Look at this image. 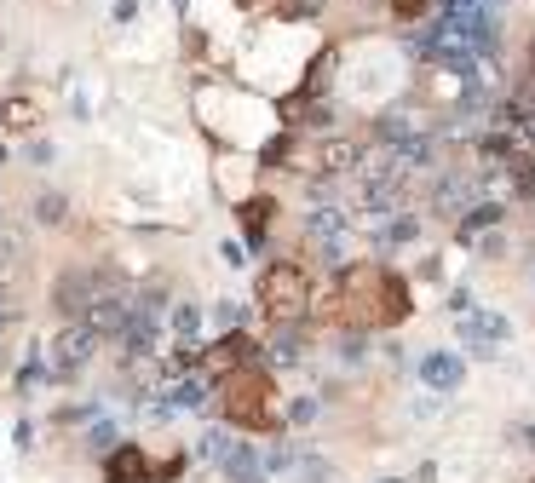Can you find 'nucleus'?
I'll list each match as a JSON object with an SVG mask.
<instances>
[{
    "mask_svg": "<svg viewBox=\"0 0 535 483\" xmlns=\"http://www.w3.org/2000/svg\"><path fill=\"white\" fill-rule=\"evenodd\" d=\"M340 294H346V311L357 322H403L409 317V282L397 271H380V265H351Z\"/></svg>",
    "mask_w": 535,
    "mask_h": 483,
    "instance_id": "obj_1",
    "label": "nucleus"
},
{
    "mask_svg": "<svg viewBox=\"0 0 535 483\" xmlns=\"http://www.w3.org/2000/svg\"><path fill=\"white\" fill-rule=\"evenodd\" d=\"M300 483H328V466L323 460H300Z\"/></svg>",
    "mask_w": 535,
    "mask_h": 483,
    "instance_id": "obj_20",
    "label": "nucleus"
},
{
    "mask_svg": "<svg viewBox=\"0 0 535 483\" xmlns=\"http://www.w3.org/2000/svg\"><path fill=\"white\" fill-rule=\"evenodd\" d=\"M219 259H225V265H242L248 253H242V242H225V248H219Z\"/></svg>",
    "mask_w": 535,
    "mask_h": 483,
    "instance_id": "obj_25",
    "label": "nucleus"
},
{
    "mask_svg": "<svg viewBox=\"0 0 535 483\" xmlns=\"http://www.w3.org/2000/svg\"><path fill=\"white\" fill-rule=\"evenodd\" d=\"M93 351H98V334L87 322H70V328L47 345V374H81V368L93 363Z\"/></svg>",
    "mask_w": 535,
    "mask_h": 483,
    "instance_id": "obj_4",
    "label": "nucleus"
},
{
    "mask_svg": "<svg viewBox=\"0 0 535 483\" xmlns=\"http://www.w3.org/2000/svg\"><path fill=\"white\" fill-rule=\"evenodd\" d=\"M524 437H530V449H535V426H530V432H524Z\"/></svg>",
    "mask_w": 535,
    "mask_h": 483,
    "instance_id": "obj_28",
    "label": "nucleus"
},
{
    "mask_svg": "<svg viewBox=\"0 0 535 483\" xmlns=\"http://www.w3.org/2000/svg\"><path fill=\"white\" fill-rule=\"evenodd\" d=\"M231 443H236V437H225V432H202V455L225 460V455H231Z\"/></svg>",
    "mask_w": 535,
    "mask_h": 483,
    "instance_id": "obj_17",
    "label": "nucleus"
},
{
    "mask_svg": "<svg viewBox=\"0 0 535 483\" xmlns=\"http://www.w3.org/2000/svg\"><path fill=\"white\" fill-rule=\"evenodd\" d=\"M357 156H363V150H357L351 138H328L323 150H317V167H323V173H351Z\"/></svg>",
    "mask_w": 535,
    "mask_h": 483,
    "instance_id": "obj_10",
    "label": "nucleus"
},
{
    "mask_svg": "<svg viewBox=\"0 0 535 483\" xmlns=\"http://www.w3.org/2000/svg\"><path fill=\"white\" fill-rule=\"evenodd\" d=\"M265 357H271V363H277V368H288V363H294V357H300V340H294V334H277V340L265 345Z\"/></svg>",
    "mask_w": 535,
    "mask_h": 483,
    "instance_id": "obj_14",
    "label": "nucleus"
},
{
    "mask_svg": "<svg viewBox=\"0 0 535 483\" xmlns=\"http://www.w3.org/2000/svg\"><path fill=\"white\" fill-rule=\"evenodd\" d=\"M98 299H104V282H98V276H87V271H70L64 282H58V311H64V317L93 311Z\"/></svg>",
    "mask_w": 535,
    "mask_h": 483,
    "instance_id": "obj_8",
    "label": "nucleus"
},
{
    "mask_svg": "<svg viewBox=\"0 0 535 483\" xmlns=\"http://www.w3.org/2000/svg\"><path fill=\"white\" fill-rule=\"evenodd\" d=\"M392 483H397V478H392Z\"/></svg>",
    "mask_w": 535,
    "mask_h": 483,
    "instance_id": "obj_29",
    "label": "nucleus"
},
{
    "mask_svg": "<svg viewBox=\"0 0 535 483\" xmlns=\"http://www.w3.org/2000/svg\"><path fill=\"white\" fill-rule=\"evenodd\" d=\"M225 414L242 432H277V391L265 368H231L225 374Z\"/></svg>",
    "mask_w": 535,
    "mask_h": 483,
    "instance_id": "obj_2",
    "label": "nucleus"
},
{
    "mask_svg": "<svg viewBox=\"0 0 535 483\" xmlns=\"http://www.w3.org/2000/svg\"><path fill=\"white\" fill-rule=\"evenodd\" d=\"M271 207H277L271 196H254V202H242V225H248V242H254V248L265 242V230H271Z\"/></svg>",
    "mask_w": 535,
    "mask_h": 483,
    "instance_id": "obj_12",
    "label": "nucleus"
},
{
    "mask_svg": "<svg viewBox=\"0 0 535 483\" xmlns=\"http://www.w3.org/2000/svg\"><path fill=\"white\" fill-rule=\"evenodd\" d=\"M472 6H478V0H449V12H472Z\"/></svg>",
    "mask_w": 535,
    "mask_h": 483,
    "instance_id": "obj_26",
    "label": "nucleus"
},
{
    "mask_svg": "<svg viewBox=\"0 0 535 483\" xmlns=\"http://www.w3.org/2000/svg\"><path fill=\"white\" fill-rule=\"evenodd\" d=\"M196 322H202V311H196V305H179V311H173V334H179V340H196Z\"/></svg>",
    "mask_w": 535,
    "mask_h": 483,
    "instance_id": "obj_15",
    "label": "nucleus"
},
{
    "mask_svg": "<svg viewBox=\"0 0 535 483\" xmlns=\"http://www.w3.org/2000/svg\"><path fill=\"white\" fill-rule=\"evenodd\" d=\"M415 219H392V225H386V236H392V242H415Z\"/></svg>",
    "mask_w": 535,
    "mask_h": 483,
    "instance_id": "obj_19",
    "label": "nucleus"
},
{
    "mask_svg": "<svg viewBox=\"0 0 535 483\" xmlns=\"http://www.w3.org/2000/svg\"><path fill=\"white\" fill-rule=\"evenodd\" d=\"M317 6H323V0H294V6H282V18H311Z\"/></svg>",
    "mask_w": 535,
    "mask_h": 483,
    "instance_id": "obj_23",
    "label": "nucleus"
},
{
    "mask_svg": "<svg viewBox=\"0 0 535 483\" xmlns=\"http://www.w3.org/2000/svg\"><path fill=\"white\" fill-rule=\"evenodd\" d=\"M461 345H472L478 357H495V351L507 345V317H495V311H466L461 317Z\"/></svg>",
    "mask_w": 535,
    "mask_h": 483,
    "instance_id": "obj_5",
    "label": "nucleus"
},
{
    "mask_svg": "<svg viewBox=\"0 0 535 483\" xmlns=\"http://www.w3.org/2000/svg\"><path fill=\"white\" fill-rule=\"evenodd\" d=\"M202 403H208V380H196V374L167 386V409H202Z\"/></svg>",
    "mask_w": 535,
    "mask_h": 483,
    "instance_id": "obj_11",
    "label": "nucleus"
},
{
    "mask_svg": "<svg viewBox=\"0 0 535 483\" xmlns=\"http://www.w3.org/2000/svg\"><path fill=\"white\" fill-rule=\"evenodd\" d=\"M231 483H265V472H242V478H231Z\"/></svg>",
    "mask_w": 535,
    "mask_h": 483,
    "instance_id": "obj_27",
    "label": "nucleus"
},
{
    "mask_svg": "<svg viewBox=\"0 0 535 483\" xmlns=\"http://www.w3.org/2000/svg\"><path fill=\"white\" fill-rule=\"evenodd\" d=\"M219 322H225V334H231V328H242V305H236V299H225V305H219Z\"/></svg>",
    "mask_w": 535,
    "mask_h": 483,
    "instance_id": "obj_22",
    "label": "nucleus"
},
{
    "mask_svg": "<svg viewBox=\"0 0 535 483\" xmlns=\"http://www.w3.org/2000/svg\"><path fill=\"white\" fill-rule=\"evenodd\" d=\"M104 483H156V466H150V455L139 443H116L104 455Z\"/></svg>",
    "mask_w": 535,
    "mask_h": 483,
    "instance_id": "obj_6",
    "label": "nucleus"
},
{
    "mask_svg": "<svg viewBox=\"0 0 535 483\" xmlns=\"http://www.w3.org/2000/svg\"><path fill=\"white\" fill-rule=\"evenodd\" d=\"M311 414H317V403H311V397H300V403H294V409H288V420H300V426H305V420H311Z\"/></svg>",
    "mask_w": 535,
    "mask_h": 483,
    "instance_id": "obj_24",
    "label": "nucleus"
},
{
    "mask_svg": "<svg viewBox=\"0 0 535 483\" xmlns=\"http://www.w3.org/2000/svg\"><path fill=\"white\" fill-rule=\"evenodd\" d=\"M35 219H41V225H64V196H41V202H35Z\"/></svg>",
    "mask_w": 535,
    "mask_h": 483,
    "instance_id": "obj_16",
    "label": "nucleus"
},
{
    "mask_svg": "<svg viewBox=\"0 0 535 483\" xmlns=\"http://www.w3.org/2000/svg\"><path fill=\"white\" fill-rule=\"evenodd\" d=\"M432 207H438L443 219H466V207H478V184H472V173H443L438 190H432Z\"/></svg>",
    "mask_w": 535,
    "mask_h": 483,
    "instance_id": "obj_7",
    "label": "nucleus"
},
{
    "mask_svg": "<svg viewBox=\"0 0 535 483\" xmlns=\"http://www.w3.org/2000/svg\"><path fill=\"white\" fill-rule=\"evenodd\" d=\"M6 121H12V127H29V121H35V110L18 98V104H6Z\"/></svg>",
    "mask_w": 535,
    "mask_h": 483,
    "instance_id": "obj_21",
    "label": "nucleus"
},
{
    "mask_svg": "<svg viewBox=\"0 0 535 483\" xmlns=\"http://www.w3.org/2000/svg\"><path fill=\"white\" fill-rule=\"evenodd\" d=\"M87 437H93V449H104V455L116 449V426H110V420H98V426H93Z\"/></svg>",
    "mask_w": 535,
    "mask_h": 483,
    "instance_id": "obj_18",
    "label": "nucleus"
},
{
    "mask_svg": "<svg viewBox=\"0 0 535 483\" xmlns=\"http://www.w3.org/2000/svg\"><path fill=\"white\" fill-rule=\"evenodd\" d=\"M495 219H501V207H495V202H478V207H472V213L461 219V236L472 242V236H478V230H489Z\"/></svg>",
    "mask_w": 535,
    "mask_h": 483,
    "instance_id": "obj_13",
    "label": "nucleus"
},
{
    "mask_svg": "<svg viewBox=\"0 0 535 483\" xmlns=\"http://www.w3.org/2000/svg\"><path fill=\"white\" fill-rule=\"evenodd\" d=\"M259 305L271 322H300L311 311V276L300 265H271L259 276Z\"/></svg>",
    "mask_w": 535,
    "mask_h": 483,
    "instance_id": "obj_3",
    "label": "nucleus"
},
{
    "mask_svg": "<svg viewBox=\"0 0 535 483\" xmlns=\"http://www.w3.org/2000/svg\"><path fill=\"white\" fill-rule=\"evenodd\" d=\"M461 374H466V363L455 357V351H426V357H420V380H426L432 391H455Z\"/></svg>",
    "mask_w": 535,
    "mask_h": 483,
    "instance_id": "obj_9",
    "label": "nucleus"
}]
</instances>
